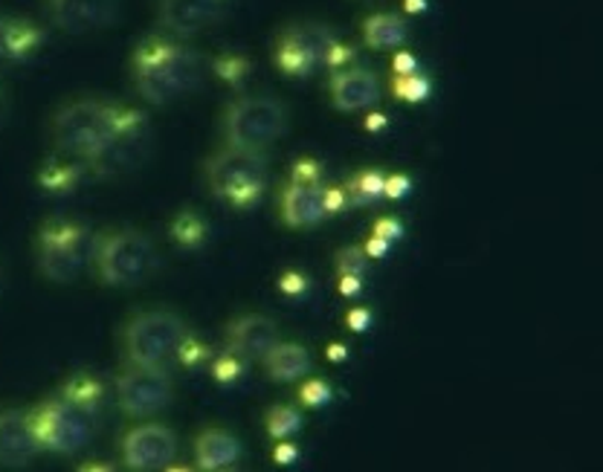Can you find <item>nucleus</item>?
I'll return each instance as SVG.
<instances>
[{
    "mask_svg": "<svg viewBox=\"0 0 603 472\" xmlns=\"http://www.w3.org/2000/svg\"><path fill=\"white\" fill-rule=\"evenodd\" d=\"M125 107L102 99H82L73 105H65L53 116V142L70 160L88 163L90 157L99 154L114 137L116 128L123 125Z\"/></svg>",
    "mask_w": 603,
    "mask_h": 472,
    "instance_id": "nucleus-2",
    "label": "nucleus"
},
{
    "mask_svg": "<svg viewBox=\"0 0 603 472\" xmlns=\"http://www.w3.org/2000/svg\"><path fill=\"white\" fill-rule=\"evenodd\" d=\"M278 343V327L273 319L250 313V316L236 319L229 325V345L244 359H264L273 345Z\"/></svg>",
    "mask_w": 603,
    "mask_h": 472,
    "instance_id": "nucleus-18",
    "label": "nucleus"
},
{
    "mask_svg": "<svg viewBox=\"0 0 603 472\" xmlns=\"http://www.w3.org/2000/svg\"><path fill=\"white\" fill-rule=\"evenodd\" d=\"M308 276L305 273H296V269H291V273H282V278H278V290L287 296H302L308 293Z\"/></svg>",
    "mask_w": 603,
    "mask_h": 472,
    "instance_id": "nucleus-37",
    "label": "nucleus"
},
{
    "mask_svg": "<svg viewBox=\"0 0 603 472\" xmlns=\"http://www.w3.org/2000/svg\"><path fill=\"white\" fill-rule=\"evenodd\" d=\"M391 70H395V76L418 73V58L412 56V53H395V58H391Z\"/></svg>",
    "mask_w": 603,
    "mask_h": 472,
    "instance_id": "nucleus-41",
    "label": "nucleus"
},
{
    "mask_svg": "<svg viewBox=\"0 0 603 472\" xmlns=\"http://www.w3.org/2000/svg\"><path fill=\"white\" fill-rule=\"evenodd\" d=\"M389 246H391V241H386V238H380V235H372L366 241V246H363V253H366L368 258H386Z\"/></svg>",
    "mask_w": 603,
    "mask_h": 472,
    "instance_id": "nucleus-43",
    "label": "nucleus"
},
{
    "mask_svg": "<svg viewBox=\"0 0 603 472\" xmlns=\"http://www.w3.org/2000/svg\"><path fill=\"white\" fill-rule=\"evenodd\" d=\"M375 235L386 238V241H400L403 238V223L398 218H380L375 223Z\"/></svg>",
    "mask_w": 603,
    "mask_h": 472,
    "instance_id": "nucleus-39",
    "label": "nucleus"
},
{
    "mask_svg": "<svg viewBox=\"0 0 603 472\" xmlns=\"http://www.w3.org/2000/svg\"><path fill=\"white\" fill-rule=\"evenodd\" d=\"M345 357H349V350H345V345H340V343L328 345V359H331V362H343Z\"/></svg>",
    "mask_w": 603,
    "mask_h": 472,
    "instance_id": "nucleus-45",
    "label": "nucleus"
},
{
    "mask_svg": "<svg viewBox=\"0 0 603 472\" xmlns=\"http://www.w3.org/2000/svg\"><path fill=\"white\" fill-rule=\"evenodd\" d=\"M192 334L186 322L169 310H148L125 325V354L134 366L169 368L178 362L180 345Z\"/></svg>",
    "mask_w": 603,
    "mask_h": 472,
    "instance_id": "nucleus-5",
    "label": "nucleus"
},
{
    "mask_svg": "<svg viewBox=\"0 0 603 472\" xmlns=\"http://www.w3.org/2000/svg\"><path fill=\"white\" fill-rule=\"evenodd\" d=\"M99 278L111 287H137L155 276L160 267L157 244L137 229H120L96 238L93 250Z\"/></svg>",
    "mask_w": 603,
    "mask_h": 472,
    "instance_id": "nucleus-3",
    "label": "nucleus"
},
{
    "mask_svg": "<svg viewBox=\"0 0 603 472\" xmlns=\"http://www.w3.org/2000/svg\"><path fill=\"white\" fill-rule=\"evenodd\" d=\"M337 42V35L322 24H294L278 35L276 65L285 76L308 79L326 67L328 47Z\"/></svg>",
    "mask_w": 603,
    "mask_h": 472,
    "instance_id": "nucleus-10",
    "label": "nucleus"
},
{
    "mask_svg": "<svg viewBox=\"0 0 603 472\" xmlns=\"http://www.w3.org/2000/svg\"><path fill=\"white\" fill-rule=\"evenodd\" d=\"M386 123H389V119H386L384 114H368L366 116V130H384Z\"/></svg>",
    "mask_w": 603,
    "mask_h": 472,
    "instance_id": "nucleus-46",
    "label": "nucleus"
},
{
    "mask_svg": "<svg viewBox=\"0 0 603 472\" xmlns=\"http://www.w3.org/2000/svg\"><path fill=\"white\" fill-rule=\"evenodd\" d=\"M206 177L220 200H227L236 209H250L268 188V157L264 151L227 146L209 160Z\"/></svg>",
    "mask_w": 603,
    "mask_h": 472,
    "instance_id": "nucleus-4",
    "label": "nucleus"
},
{
    "mask_svg": "<svg viewBox=\"0 0 603 472\" xmlns=\"http://www.w3.org/2000/svg\"><path fill=\"white\" fill-rule=\"evenodd\" d=\"M227 7L229 0H160L157 18L166 26V33L192 38L218 24L227 15Z\"/></svg>",
    "mask_w": 603,
    "mask_h": 472,
    "instance_id": "nucleus-14",
    "label": "nucleus"
},
{
    "mask_svg": "<svg viewBox=\"0 0 603 472\" xmlns=\"http://www.w3.org/2000/svg\"><path fill=\"white\" fill-rule=\"evenodd\" d=\"M30 417L44 452H56V456H73L88 447L99 426V417L79 406L73 398H67L65 391L30 412Z\"/></svg>",
    "mask_w": 603,
    "mask_h": 472,
    "instance_id": "nucleus-6",
    "label": "nucleus"
},
{
    "mask_svg": "<svg viewBox=\"0 0 603 472\" xmlns=\"http://www.w3.org/2000/svg\"><path fill=\"white\" fill-rule=\"evenodd\" d=\"M204 73L206 65L201 53L166 35L143 38L130 58L134 88L151 105H172L178 99L195 93L204 82Z\"/></svg>",
    "mask_w": 603,
    "mask_h": 472,
    "instance_id": "nucleus-1",
    "label": "nucleus"
},
{
    "mask_svg": "<svg viewBox=\"0 0 603 472\" xmlns=\"http://www.w3.org/2000/svg\"><path fill=\"white\" fill-rule=\"evenodd\" d=\"M209 359V348H206L201 339H197L195 334H189L186 339H183V345H180V354H178V362H183V366H201V362H206Z\"/></svg>",
    "mask_w": 603,
    "mask_h": 472,
    "instance_id": "nucleus-33",
    "label": "nucleus"
},
{
    "mask_svg": "<svg viewBox=\"0 0 603 472\" xmlns=\"http://www.w3.org/2000/svg\"><path fill=\"white\" fill-rule=\"evenodd\" d=\"M65 394L67 398H73L76 403L88 408V412H93L96 417H102V408H105V385L99 383L96 377H73V380L65 385Z\"/></svg>",
    "mask_w": 603,
    "mask_h": 472,
    "instance_id": "nucleus-23",
    "label": "nucleus"
},
{
    "mask_svg": "<svg viewBox=\"0 0 603 472\" xmlns=\"http://www.w3.org/2000/svg\"><path fill=\"white\" fill-rule=\"evenodd\" d=\"M264 368H268L270 380H276V383H294V380H302V377L310 371V354L302 345L296 343H282L278 339L273 348L264 354Z\"/></svg>",
    "mask_w": 603,
    "mask_h": 472,
    "instance_id": "nucleus-21",
    "label": "nucleus"
},
{
    "mask_svg": "<svg viewBox=\"0 0 603 472\" xmlns=\"http://www.w3.org/2000/svg\"><path fill=\"white\" fill-rule=\"evenodd\" d=\"M354 58H357L354 47H349V44H343L340 38H337V42L328 47L326 67H331V70H345V67L354 65Z\"/></svg>",
    "mask_w": 603,
    "mask_h": 472,
    "instance_id": "nucleus-34",
    "label": "nucleus"
},
{
    "mask_svg": "<svg viewBox=\"0 0 603 472\" xmlns=\"http://www.w3.org/2000/svg\"><path fill=\"white\" fill-rule=\"evenodd\" d=\"M299 429H302L299 408H294V406H273L268 412V431H270V438L285 440V438H291V435H296V431H299Z\"/></svg>",
    "mask_w": 603,
    "mask_h": 472,
    "instance_id": "nucleus-26",
    "label": "nucleus"
},
{
    "mask_svg": "<svg viewBox=\"0 0 603 472\" xmlns=\"http://www.w3.org/2000/svg\"><path fill=\"white\" fill-rule=\"evenodd\" d=\"M178 458V435L163 424L134 426L123 438V461L128 470H169Z\"/></svg>",
    "mask_w": 603,
    "mask_h": 472,
    "instance_id": "nucleus-12",
    "label": "nucleus"
},
{
    "mask_svg": "<svg viewBox=\"0 0 603 472\" xmlns=\"http://www.w3.org/2000/svg\"><path fill=\"white\" fill-rule=\"evenodd\" d=\"M44 30L21 18H0V76L38 53Z\"/></svg>",
    "mask_w": 603,
    "mask_h": 472,
    "instance_id": "nucleus-17",
    "label": "nucleus"
},
{
    "mask_svg": "<svg viewBox=\"0 0 603 472\" xmlns=\"http://www.w3.org/2000/svg\"><path fill=\"white\" fill-rule=\"evenodd\" d=\"M294 183H308V186H322V165L317 160H299L291 172Z\"/></svg>",
    "mask_w": 603,
    "mask_h": 472,
    "instance_id": "nucleus-35",
    "label": "nucleus"
},
{
    "mask_svg": "<svg viewBox=\"0 0 603 472\" xmlns=\"http://www.w3.org/2000/svg\"><path fill=\"white\" fill-rule=\"evenodd\" d=\"M363 290V278L357 276H340V293L345 296V299H354V296Z\"/></svg>",
    "mask_w": 603,
    "mask_h": 472,
    "instance_id": "nucleus-44",
    "label": "nucleus"
},
{
    "mask_svg": "<svg viewBox=\"0 0 603 472\" xmlns=\"http://www.w3.org/2000/svg\"><path fill=\"white\" fill-rule=\"evenodd\" d=\"M44 449L33 429V417L21 408H3L0 412V467L18 470L26 467Z\"/></svg>",
    "mask_w": 603,
    "mask_h": 472,
    "instance_id": "nucleus-15",
    "label": "nucleus"
},
{
    "mask_svg": "<svg viewBox=\"0 0 603 472\" xmlns=\"http://www.w3.org/2000/svg\"><path fill=\"white\" fill-rule=\"evenodd\" d=\"M9 119V96H7V90L0 88V128L7 125Z\"/></svg>",
    "mask_w": 603,
    "mask_h": 472,
    "instance_id": "nucleus-47",
    "label": "nucleus"
},
{
    "mask_svg": "<svg viewBox=\"0 0 603 472\" xmlns=\"http://www.w3.org/2000/svg\"><path fill=\"white\" fill-rule=\"evenodd\" d=\"M403 9H407V12H412V15H416V12H424L426 0H403Z\"/></svg>",
    "mask_w": 603,
    "mask_h": 472,
    "instance_id": "nucleus-48",
    "label": "nucleus"
},
{
    "mask_svg": "<svg viewBox=\"0 0 603 472\" xmlns=\"http://www.w3.org/2000/svg\"><path fill=\"white\" fill-rule=\"evenodd\" d=\"M151 142H155V134H151V123L148 116L137 107H125L123 125L116 128V134L107 139V146L93 154L84 163L90 174L96 177H120V174L134 172L137 165H143L151 154Z\"/></svg>",
    "mask_w": 603,
    "mask_h": 472,
    "instance_id": "nucleus-9",
    "label": "nucleus"
},
{
    "mask_svg": "<svg viewBox=\"0 0 603 472\" xmlns=\"http://www.w3.org/2000/svg\"><path fill=\"white\" fill-rule=\"evenodd\" d=\"M282 218L287 227L305 229L317 227L328 218L322 206V186H308V183H287L282 192Z\"/></svg>",
    "mask_w": 603,
    "mask_h": 472,
    "instance_id": "nucleus-19",
    "label": "nucleus"
},
{
    "mask_svg": "<svg viewBox=\"0 0 603 472\" xmlns=\"http://www.w3.org/2000/svg\"><path fill=\"white\" fill-rule=\"evenodd\" d=\"M206 235H209L206 220L197 212H192V209H186V212H180L178 218H174L172 238L183 246V250H201V246L206 244Z\"/></svg>",
    "mask_w": 603,
    "mask_h": 472,
    "instance_id": "nucleus-24",
    "label": "nucleus"
},
{
    "mask_svg": "<svg viewBox=\"0 0 603 472\" xmlns=\"http://www.w3.org/2000/svg\"><path fill=\"white\" fill-rule=\"evenodd\" d=\"M49 21L67 35L105 30L120 15V0H47Z\"/></svg>",
    "mask_w": 603,
    "mask_h": 472,
    "instance_id": "nucleus-13",
    "label": "nucleus"
},
{
    "mask_svg": "<svg viewBox=\"0 0 603 472\" xmlns=\"http://www.w3.org/2000/svg\"><path fill=\"white\" fill-rule=\"evenodd\" d=\"M384 174L377 172V169H366V172H360L357 177L351 180L349 186H345V192H349L351 206H372L375 200L384 197Z\"/></svg>",
    "mask_w": 603,
    "mask_h": 472,
    "instance_id": "nucleus-25",
    "label": "nucleus"
},
{
    "mask_svg": "<svg viewBox=\"0 0 603 472\" xmlns=\"http://www.w3.org/2000/svg\"><path fill=\"white\" fill-rule=\"evenodd\" d=\"M345 325H349L354 334H363V331H368V325H372V310H368V308L349 310V316H345Z\"/></svg>",
    "mask_w": 603,
    "mask_h": 472,
    "instance_id": "nucleus-40",
    "label": "nucleus"
},
{
    "mask_svg": "<svg viewBox=\"0 0 603 472\" xmlns=\"http://www.w3.org/2000/svg\"><path fill=\"white\" fill-rule=\"evenodd\" d=\"M322 206H326V215H340L351 206L349 192L345 186H322Z\"/></svg>",
    "mask_w": 603,
    "mask_h": 472,
    "instance_id": "nucleus-36",
    "label": "nucleus"
},
{
    "mask_svg": "<svg viewBox=\"0 0 603 472\" xmlns=\"http://www.w3.org/2000/svg\"><path fill=\"white\" fill-rule=\"evenodd\" d=\"M287 130V107L273 96H241L224 119L227 146L268 151Z\"/></svg>",
    "mask_w": 603,
    "mask_h": 472,
    "instance_id": "nucleus-8",
    "label": "nucleus"
},
{
    "mask_svg": "<svg viewBox=\"0 0 603 472\" xmlns=\"http://www.w3.org/2000/svg\"><path fill=\"white\" fill-rule=\"evenodd\" d=\"M96 250V235L76 220L56 218L44 223L38 235V267L49 281L67 285L82 276Z\"/></svg>",
    "mask_w": 603,
    "mask_h": 472,
    "instance_id": "nucleus-7",
    "label": "nucleus"
},
{
    "mask_svg": "<svg viewBox=\"0 0 603 472\" xmlns=\"http://www.w3.org/2000/svg\"><path fill=\"white\" fill-rule=\"evenodd\" d=\"M331 102L337 111L354 114L380 102V82L366 67H345L331 76Z\"/></svg>",
    "mask_w": 603,
    "mask_h": 472,
    "instance_id": "nucleus-16",
    "label": "nucleus"
},
{
    "mask_svg": "<svg viewBox=\"0 0 603 472\" xmlns=\"http://www.w3.org/2000/svg\"><path fill=\"white\" fill-rule=\"evenodd\" d=\"M244 456L241 440L227 429H206L195 440V464L206 472H218L236 467Z\"/></svg>",
    "mask_w": 603,
    "mask_h": 472,
    "instance_id": "nucleus-20",
    "label": "nucleus"
},
{
    "mask_svg": "<svg viewBox=\"0 0 603 472\" xmlns=\"http://www.w3.org/2000/svg\"><path fill=\"white\" fill-rule=\"evenodd\" d=\"M215 73L232 88H241L247 76H250V61L244 56H220L215 58Z\"/></svg>",
    "mask_w": 603,
    "mask_h": 472,
    "instance_id": "nucleus-30",
    "label": "nucleus"
},
{
    "mask_svg": "<svg viewBox=\"0 0 603 472\" xmlns=\"http://www.w3.org/2000/svg\"><path fill=\"white\" fill-rule=\"evenodd\" d=\"M116 398H120V408L125 415L151 417L172 403L174 380L166 368L130 366L116 380Z\"/></svg>",
    "mask_w": 603,
    "mask_h": 472,
    "instance_id": "nucleus-11",
    "label": "nucleus"
},
{
    "mask_svg": "<svg viewBox=\"0 0 603 472\" xmlns=\"http://www.w3.org/2000/svg\"><path fill=\"white\" fill-rule=\"evenodd\" d=\"M247 371V359L241 357V354H236V350H229V354H220V357H215L213 362V377L218 380V383H236V380H241Z\"/></svg>",
    "mask_w": 603,
    "mask_h": 472,
    "instance_id": "nucleus-29",
    "label": "nucleus"
},
{
    "mask_svg": "<svg viewBox=\"0 0 603 472\" xmlns=\"http://www.w3.org/2000/svg\"><path fill=\"white\" fill-rule=\"evenodd\" d=\"M79 174H82V169H76V165L49 163L42 174V183L49 192H73Z\"/></svg>",
    "mask_w": 603,
    "mask_h": 472,
    "instance_id": "nucleus-28",
    "label": "nucleus"
},
{
    "mask_svg": "<svg viewBox=\"0 0 603 472\" xmlns=\"http://www.w3.org/2000/svg\"><path fill=\"white\" fill-rule=\"evenodd\" d=\"M430 79L421 73H409V76H395V82H391V93L403 102H424L430 96Z\"/></svg>",
    "mask_w": 603,
    "mask_h": 472,
    "instance_id": "nucleus-27",
    "label": "nucleus"
},
{
    "mask_svg": "<svg viewBox=\"0 0 603 472\" xmlns=\"http://www.w3.org/2000/svg\"><path fill=\"white\" fill-rule=\"evenodd\" d=\"M337 269H340V276H357L363 278L368 269V255L357 246H349V250H340L337 253Z\"/></svg>",
    "mask_w": 603,
    "mask_h": 472,
    "instance_id": "nucleus-31",
    "label": "nucleus"
},
{
    "mask_svg": "<svg viewBox=\"0 0 603 472\" xmlns=\"http://www.w3.org/2000/svg\"><path fill=\"white\" fill-rule=\"evenodd\" d=\"M407 38L409 26L403 24V18L391 15V12L366 18V24H363V42L372 49H398Z\"/></svg>",
    "mask_w": 603,
    "mask_h": 472,
    "instance_id": "nucleus-22",
    "label": "nucleus"
},
{
    "mask_svg": "<svg viewBox=\"0 0 603 472\" xmlns=\"http://www.w3.org/2000/svg\"><path fill=\"white\" fill-rule=\"evenodd\" d=\"M273 458H276V464L291 467L296 464V458H299V449L294 444H287V440H278V447L273 449Z\"/></svg>",
    "mask_w": 603,
    "mask_h": 472,
    "instance_id": "nucleus-42",
    "label": "nucleus"
},
{
    "mask_svg": "<svg viewBox=\"0 0 603 472\" xmlns=\"http://www.w3.org/2000/svg\"><path fill=\"white\" fill-rule=\"evenodd\" d=\"M331 398H334V389H331L326 380H308V383L299 389V403L308 408L326 406V403H331Z\"/></svg>",
    "mask_w": 603,
    "mask_h": 472,
    "instance_id": "nucleus-32",
    "label": "nucleus"
},
{
    "mask_svg": "<svg viewBox=\"0 0 603 472\" xmlns=\"http://www.w3.org/2000/svg\"><path fill=\"white\" fill-rule=\"evenodd\" d=\"M409 192H412V180H409L407 174H391V177H386L384 197H391V200H403Z\"/></svg>",
    "mask_w": 603,
    "mask_h": 472,
    "instance_id": "nucleus-38",
    "label": "nucleus"
}]
</instances>
